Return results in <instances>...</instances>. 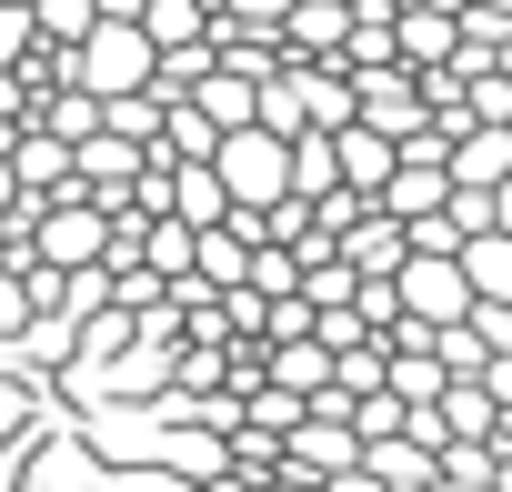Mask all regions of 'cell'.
<instances>
[{
	"instance_id": "cell-12",
	"label": "cell",
	"mask_w": 512,
	"mask_h": 492,
	"mask_svg": "<svg viewBox=\"0 0 512 492\" xmlns=\"http://www.w3.org/2000/svg\"><path fill=\"white\" fill-rule=\"evenodd\" d=\"M101 131L151 151V141H161V101H151V91H111V101H101Z\"/></svg>"
},
{
	"instance_id": "cell-22",
	"label": "cell",
	"mask_w": 512,
	"mask_h": 492,
	"mask_svg": "<svg viewBox=\"0 0 512 492\" xmlns=\"http://www.w3.org/2000/svg\"><path fill=\"white\" fill-rule=\"evenodd\" d=\"M432 492H502V482H442V472H432Z\"/></svg>"
},
{
	"instance_id": "cell-20",
	"label": "cell",
	"mask_w": 512,
	"mask_h": 492,
	"mask_svg": "<svg viewBox=\"0 0 512 492\" xmlns=\"http://www.w3.org/2000/svg\"><path fill=\"white\" fill-rule=\"evenodd\" d=\"M91 11H101V21H141V0H91Z\"/></svg>"
},
{
	"instance_id": "cell-3",
	"label": "cell",
	"mask_w": 512,
	"mask_h": 492,
	"mask_svg": "<svg viewBox=\"0 0 512 492\" xmlns=\"http://www.w3.org/2000/svg\"><path fill=\"white\" fill-rule=\"evenodd\" d=\"M452 262H462V292H472V302H512V221L462 231V241H452Z\"/></svg>"
},
{
	"instance_id": "cell-6",
	"label": "cell",
	"mask_w": 512,
	"mask_h": 492,
	"mask_svg": "<svg viewBox=\"0 0 512 492\" xmlns=\"http://www.w3.org/2000/svg\"><path fill=\"white\" fill-rule=\"evenodd\" d=\"M181 101H191V111H201L211 131H241V121H251V71H231V61H211V71H201V81H191Z\"/></svg>"
},
{
	"instance_id": "cell-1",
	"label": "cell",
	"mask_w": 512,
	"mask_h": 492,
	"mask_svg": "<svg viewBox=\"0 0 512 492\" xmlns=\"http://www.w3.org/2000/svg\"><path fill=\"white\" fill-rule=\"evenodd\" d=\"M21 252L41 262V272H91L101 252H111V211H91V201H71V211H31V231H21Z\"/></svg>"
},
{
	"instance_id": "cell-23",
	"label": "cell",
	"mask_w": 512,
	"mask_h": 492,
	"mask_svg": "<svg viewBox=\"0 0 512 492\" xmlns=\"http://www.w3.org/2000/svg\"><path fill=\"white\" fill-rule=\"evenodd\" d=\"M11 462H21V442H0V492H11Z\"/></svg>"
},
{
	"instance_id": "cell-21",
	"label": "cell",
	"mask_w": 512,
	"mask_h": 492,
	"mask_svg": "<svg viewBox=\"0 0 512 492\" xmlns=\"http://www.w3.org/2000/svg\"><path fill=\"white\" fill-rule=\"evenodd\" d=\"M272 492H322V482H312V472H282V482H272Z\"/></svg>"
},
{
	"instance_id": "cell-24",
	"label": "cell",
	"mask_w": 512,
	"mask_h": 492,
	"mask_svg": "<svg viewBox=\"0 0 512 492\" xmlns=\"http://www.w3.org/2000/svg\"><path fill=\"white\" fill-rule=\"evenodd\" d=\"M0 11H31V0H0Z\"/></svg>"
},
{
	"instance_id": "cell-10",
	"label": "cell",
	"mask_w": 512,
	"mask_h": 492,
	"mask_svg": "<svg viewBox=\"0 0 512 492\" xmlns=\"http://www.w3.org/2000/svg\"><path fill=\"white\" fill-rule=\"evenodd\" d=\"M292 91H302V131H342V121H352V81H342V61H332V71H322V61L292 71Z\"/></svg>"
},
{
	"instance_id": "cell-11",
	"label": "cell",
	"mask_w": 512,
	"mask_h": 492,
	"mask_svg": "<svg viewBox=\"0 0 512 492\" xmlns=\"http://www.w3.org/2000/svg\"><path fill=\"white\" fill-rule=\"evenodd\" d=\"M272 382H282V392H322V382H332V342H312V332L272 342Z\"/></svg>"
},
{
	"instance_id": "cell-8",
	"label": "cell",
	"mask_w": 512,
	"mask_h": 492,
	"mask_svg": "<svg viewBox=\"0 0 512 492\" xmlns=\"http://www.w3.org/2000/svg\"><path fill=\"white\" fill-rule=\"evenodd\" d=\"M141 41L151 51H211V11L201 0H141Z\"/></svg>"
},
{
	"instance_id": "cell-18",
	"label": "cell",
	"mask_w": 512,
	"mask_h": 492,
	"mask_svg": "<svg viewBox=\"0 0 512 492\" xmlns=\"http://www.w3.org/2000/svg\"><path fill=\"white\" fill-rule=\"evenodd\" d=\"M101 492H191V482H171V472H121V482H101Z\"/></svg>"
},
{
	"instance_id": "cell-5",
	"label": "cell",
	"mask_w": 512,
	"mask_h": 492,
	"mask_svg": "<svg viewBox=\"0 0 512 492\" xmlns=\"http://www.w3.org/2000/svg\"><path fill=\"white\" fill-rule=\"evenodd\" d=\"M452 41H462V31H452V11H432V0L392 11V61H402V71H442V61H452Z\"/></svg>"
},
{
	"instance_id": "cell-7",
	"label": "cell",
	"mask_w": 512,
	"mask_h": 492,
	"mask_svg": "<svg viewBox=\"0 0 512 492\" xmlns=\"http://www.w3.org/2000/svg\"><path fill=\"white\" fill-rule=\"evenodd\" d=\"M342 21H352V0H292V11H282V31H272V41H292V51H312V61H332V51H342Z\"/></svg>"
},
{
	"instance_id": "cell-2",
	"label": "cell",
	"mask_w": 512,
	"mask_h": 492,
	"mask_svg": "<svg viewBox=\"0 0 512 492\" xmlns=\"http://www.w3.org/2000/svg\"><path fill=\"white\" fill-rule=\"evenodd\" d=\"M342 81H352V121H362V131H382V141L422 131V81H412L402 61H372V71H342Z\"/></svg>"
},
{
	"instance_id": "cell-19",
	"label": "cell",
	"mask_w": 512,
	"mask_h": 492,
	"mask_svg": "<svg viewBox=\"0 0 512 492\" xmlns=\"http://www.w3.org/2000/svg\"><path fill=\"white\" fill-rule=\"evenodd\" d=\"M322 492H382V482H372L362 462H342V472H322Z\"/></svg>"
},
{
	"instance_id": "cell-14",
	"label": "cell",
	"mask_w": 512,
	"mask_h": 492,
	"mask_svg": "<svg viewBox=\"0 0 512 492\" xmlns=\"http://www.w3.org/2000/svg\"><path fill=\"white\" fill-rule=\"evenodd\" d=\"M282 11H292V0H221L211 21H231V31H262V41H272V31H282Z\"/></svg>"
},
{
	"instance_id": "cell-25",
	"label": "cell",
	"mask_w": 512,
	"mask_h": 492,
	"mask_svg": "<svg viewBox=\"0 0 512 492\" xmlns=\"http://www.w3.org/2000/svg\"><path fill=\"white\" fill-rule=\"evenodd\" d=\"M0 262H11V231H0Z\"/></svg>"
},
{
	"instance_id": "cell-13",
	"label": "cell",
	"mask_w": 512,
	"mask_h": 492,
	"mask_svg": "<svg viewBox=\"0 0 512 492\" xmlns=\"http://www.w3.org/2000/svg\"><path fill=\"white\" fill-rule=\"evenodd\" d=\"M151 442H161L181 472H221V432H201V422H191V432H151Z\"/></svg>"
},
{
	"instance_id": "cell-4",
	"label": "cell",
	"mask_w": 512,
	"mask_h": 492,
	"mask_svg": "<svg viewBox=\"0 0 512 492\" xmlns=\"http://www.w3.org/2000/svg\"><path fill=\"white\" fill-rule=\"evenodd\" d=\"M342 462H362V442H352V422L342 412H322V402H302V422H292V472H342Z\"/></svg>"
},
{
	"instance_id": "cell-16",
	"label": "cell",
	"mask_w": 512,
	"mask_h": 492,
	"mask_svg": "<svg viewBox=\"0 0 512 492\" xmlns=\"http://www.w3.org/2000/svg\"><path fill=\"white\" fill-rule=\"evenodd\" d=\"M31 61V11H0V71Z\"/></svg>"
},
{
	"instance_id": "cell-17",
	"label": "cell",
	"mask_w": 512,
	"mask_h": 492,
	"mask_svg": "<svg viewBox=\"0 0 512 492\" xmlns=\"http://www.w3.org/2000/svg\"><path fill=\"white\" fill-rule=\"evenodd\" d=\"M31 322V302H21V282H11V262H0V332H21Z\"/></svg>"
},
{
	"instance_id": "cell-9",
	"label": "cell",
	"mask_w": 512,
	"mask_h": 492,
	"mask_svg": "<svg viewBox=\"0 0 512 492\" xmlns=\"http://www.w3.org/2000/svg\"><path fill=\"white\" fill-rule=\"evenodd\" d=\"M362 472H372L382 492H432V452H422V442H402V432L362 442Z\"/></svg>"
},
{
	"instance_id": "cell-15",
	"label": "cell",
	"mask_w": 512,
	"mask_h": 492,
	"mask_svg": "<svg viewBox=\"0 0 512 492\" xmlns=\"http://www.w3.org/2000/svg\"><path fill=\"white\" fill-rule=\"evenodd\" d=\"M21 121H31V81H21V71H0V141H11Z\"/></svg>"
}]
</instances>
